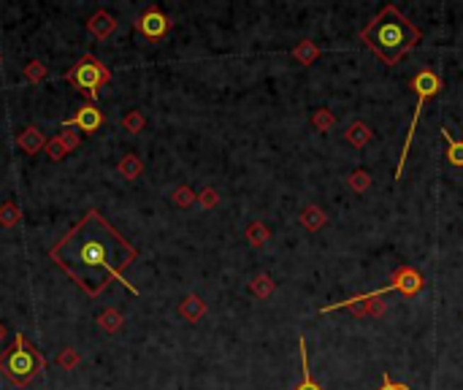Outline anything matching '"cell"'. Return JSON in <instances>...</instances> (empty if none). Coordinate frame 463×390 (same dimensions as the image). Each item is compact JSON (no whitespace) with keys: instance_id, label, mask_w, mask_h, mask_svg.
I'll return each mask as SVG.
<instances>
[{"instance_id":"obj_14","label":"cell","mask_w":463,"mask_h":390,"mask_svg":"<svg viewBox=\"0 0 463 390\" xmlns=\"http://www.w3.org/2000/svg\"><path fill=\"white\" fill-rule=\"evenodd\" d=\"M298 347H301V382L295 385L293 390H323L317 382H314V377H311V369H309V347H307V339L301 336L298 339Z\"/></svg>"},{"instance_id":"obj_26","label":"cell","mask_w":463,"mask_h":390,"mask_svg":"<svg viewBox=\"0 0 463 390\" xmlns=\"http://www.w3.org/2000/svg\"><path fill=\"white\" fill-rule=\"evenodd\" d=\"M171 198H173V204H176L179 209H187V206H193V201H198V195L193 193V187H187V184H179Z\"/></svg>"},{"instance_id":"obj_30","label":"cell","mask_w":463,"mask_h":390,"mask_svg":"<svg viewBox=\"0 0 463 390\" xmlns=\"http://www.w3.org/2000/svg\"><path fill=\"white\" fill-rule=\"evenodd\" d=\"M377 390H415V388H409V385H401V382H393L390 379V374H382V382H379V388Z\"/></svg>"},{"instance_id":"obj_16","label":"cell","mask_w":463,"mask_h":390,"mask_svg":"<svg viewBox=\"0 0 463 390\" xmlns=\"http://www.w3.org/2000/svg\"><path fill=\"white\" fill-rule=\"evenodd\" d=\"M439 133H442V138L447 141V163L455 165V168H463V141L461 138H455L447 128H442Z\"/></svg>"},{"instance_id":"obj_15","label":"cell","mask_w":463,"mask_h":390,"mask_svg":"<svg viewBox=\"0 0 463 390\" xmlns=\"http://www.w3.org/2000/svg\"><path fill=\"white\" fill-rule=\"evenodd\" d=\"M290 55H293V60H298L301 65H311V62L317 60V57H323L325 52L317 44H314V41H309V38H307V41H301V44L295 46Z\"/></svg>"},{"instance_id":"obj_21","label":"cell","mask_w":463,"mask_h":390,"mask_svg":"<svg viewBox=\"0 0 463 390\" xmlns=\"http://www.w3.org/2000/svg\"><path fill=\"white\" fill-rule=\"evenodd\" d=\"M274 279L268 277V274H258V277H252V282H249V290H252V296H258V299H268L271 293H274Z\"/></svg>"},{"instance_id":"obj_28","label":"cell","mask_w":463,"mask_h":390,"mask_svg":"<svg viewBox=\"0 0 463 390\" xmlns=\"http://www.w3.org/2000/svg\"><path fill=\"white\" fill-rule=\"evenodd\" d=\"M76 363H79V355H76V350H62L60 355H57V366H62V369H76Z\"/></svg>"},{"instance_id":"obj_11","label":"cell","mask_w":463,"mask_h":390,"mask_svg":"<svg viewBox=\"0 0 463 390\" xmlns=\"http://www.w3.org/2000/svg\"><path fill=\"white\" fill-rule=\"evenodd\" d=\"M16 144H19V150L25 152V155H38L41 150H47V138H44V133H41L38 128H33V125L16 135Z\"/></svg>"},{"instance_id":"obj_27","label":"cell","mask_w":463,"mask_h":390,"mask_svg":"<svg viewBox=\"0 0 463 390\" xmlns=\"http://www.w3.org/2000/svg\"><path fill=\"white\" fill-rule=\"evenodd\" d=\"M144 125H147V120H144V114H141L139 108H133L130 114H125L122 117V128L127 130V133H141Z\"/></svg>"},{"instance_id":"obj_4","label":"cell","mask_w":463,"mask_h":390,"mask_svg":"<svg viewBox=\"0 0 463 390\" xmlns=\"http://www.w3.org/2000/svg\"><path fill=\"white\" fill-rule=\"evenodd\" d=\"M423 285H425V279H423L420 271H415L412 266H401V269H396L393 279H390V285L379 287V290H371V293H363V296H353V299L339 301V303H328V306L320 309V315L336 312V309H355V306H363L366 301H377L379 296L390 293V290H399V293H404L406 299H412V296H417V293L423 290Z\"/></svg>"},{"instance_id":"obj_7","label":"cell","mask_w":463,"mask_h":390,"mask_svg":"<svg viewBox=\"0 0 463 390\" xmlns=\"http://www.w3.org/2000/svg\"><path fill=\"white\" fill-rule=\"evenodd\" d=\"M136 28H139V33L144 35V38L157 41V38H163V35L168 33V16L163 14L157 6H149V9L139 16Z\"/></svg>"},{"instance_id":"obj_24","label":"cell","mask_w":463,"mask_h":390,"mask_svg":"<svg viewBox=\"0 0 463 390\" xmlns=\"http://www.w3.org/2000/svg\"><path fill=\"white\" fill-rule=\"evenodd\" d=\"M19 217H22V211L16 206L14 201H6V204H0V225L3 228H11L19 223Z\"/></svg>"},{"instance_id":"obj_20","label":"cell","mask_w":463,"mask_h":390,"mask_svg":"<svg viewBox=\"0 0 463 390\" xmlns=\"http://www.w3.org/2000/svg\"><path fill=\"white\" fill-rule=\"evenodd\" d=\"M117 171L122 174L125 179L133 182V179H139V177H141V171H144V163H141L136 155H125L122 160L117 163Z\"/></svg>"},{"instance_id":"obj_13","label":"cell","mask_w":463,"mask_h":390,"mask_svg":"<svg viewBox=\"0 0 463 390\" xmlns=\"http://www.w3.org/2000/svg\"><path fill=\"white\" fill-rule=\"evenodd\" d=\"M179 315L185 317L187 323H198V320L206 315V303H203L201 296L190 293V296H185L182 303H179Z\"/></svg>"},{"instance_id":"obj_3","label":"cell","mask_w":463,"mask_h":390,"mask_svg":"<svg viewBox=\"0 0 463 390\" xmlns=\"http://www.w3.org/2000/svg\"><path fill=\"white\" fill-rule=\"evenodd\" d=\"M44 369V355L25 339V333H14V347L0 352V372L14 385H28L33 377Z\"/></svg>"},{"instance_id":"obj_5","label":"cell","mask_w":463,"mask_h":390,"mask_svg":"<svg viewBox=\"0 0 463 390\" xmlns=\"http://www.w3.org/2000/svg\"><path fill=\"white\" fill-rule=\"evenodd\" d=\"M412 87H415V92H417V108H415V117H412V125H409V133H406V141H404V150H401V155H399V165H396V171H393L396 182L404 177V163H406V157H409V147H412V135H415V128H417V122H420V111H423V106L428 104L436 92L442 90V79H439V74L431 71V68H423V71L412 79Z\"/></svg>"},{"instance_id":"obj_23","label":"cell","mask_w":463,"mask_h":390,"mask_svg":"<svg viewBox=\"0 0 463 390\" xmlns=\"http://www.w3.org/2000/svg\"><path fill=\"white\" fill-rule=\"evenodd\" d=\"M244 236H247V241L252 244V247H263L265 241L271 239V230L263 225V223H249Z\"/></svg>"},{"instance_id":"obj_17","label":"cell","mask_w":463,"mask_h":390,"mask_svg":"<svg viewBox=\"0 0 463 390\" xmlns=\"http://www.w3.org/2000/svg\"><path fill=\"white\" fill-rule=\"evenodd\" d=\"M98 325H101V330L103 333H108V336H114V333H120L125 325V317L117 312V309H106V312H101L98 315Z\"/></svg>"},{"instance_id":"obj_8","label":"cell","mask_w":463,"mask_h":390,"mask_svg":"<svg viewBox=\"0 0 463 390\" xmlns=\"http://www.w3.org/2000/svg\"><path fill=\"white\" fill-rule=\"evenodd\" d=\"M101 125H103V114H101V108H98L95 104H84V106H79V111L71 117V120L62 122V130H65V128H79V130H84L87 135H93Z\"/></svg>"},{"instance_id":"obj_9","label":"cell","mask_w":463,"mask_h":390,"mask_svg":"<svg viewBox=\"0 0 463 390\" xmlns=\"http://www.w3.org/2000/svg\"><path fill=\"white\" fill-rule=\"evenodd\" d=\"M87 30L93 33L98 41H106V38H111L117 33V19H114V14H108V11H95L87 19Z\"/></svg>"},{"instance_id":"obj_2","label":"cell","mask_w":463,"mask_h":390,"mask_svg":"<svg viewBox=\"0 0 463 390\" xmlns=\"http://www.w3.org/2000/svg\"><path fill=\"white\" fill-rule=\"evenodd\" d=\"M360 41L385 65H399V60H404L423 41V33L393 3H387L385 9L360 30Z\"/></svg>"},{"instance_id":"obj_12","label":"cell","mask_w":463,"mask_h":390,"mask_svg":"<svg viewBox=\"0 0 463 390\" xmlns=\"http://www.w3.org/2000/svg\"><path fill=\"white\" fill-rule=\"evenodd\" d=\"M371 138H374V130H371L366 122H360V120L350 122V125H347V130H344V141H347V144H353L355 150L369 147Z\"/></svg>"},{"instance_id":"obj_19","label":"cell","mask_w":463,"mask_h":390,"mask_svg":"<svg viewBox=\"0 0 463 390\" xmlns=\"http://www.w3.org/2000/svg\"><path fill=\"white\" fill-rule=\"evenodd\" d=\"M325 211L320 209V206H304V211H301V225L307 228V230H320V228L325 225Z\"/></svg>"},{"instance_id":"obj_32","label":"cell","mask_w":463,"mask_h":390,"mask_svg":"<svg viewBox=\"0 0 463 390\" xmlns=\"http://www.w3.org/2000/svg\"><path fill=\"white\" fill-rule=\"evenodd\" d=\"M0 62H3V57H0Z\"/></svg>"},{"instance_id":"obj_22","label":"cell","mask_w":463,"mask_h":390,"mask_svg":"<svg viewBox=\"0 0 463 390\" xmlns=\"http://www.w3.org/2000/svg\"><path fill=\"white\" fill-rule=\"evenodd\" d=\"M347 187L355 195H363L371 187V174L369 171H363V168H358V171H353V174L347 177Z\"/></svg>"},{"instance_id":"obj_18","label":"cell","mask_w":463,"mask_h":390,"mask_svg":"<svg viewBox=\"0 0 463 390\" xmlns=\"http://www.w3.org/2000/svg\"><path fill=\"white\" fill-rule=\"evenodd\" d=\"M309 122H311L314 130L328 133V130H333V125H336V114H333L331 108H314L311 117H309Z\"/></svg>"},{"instance_id":"obj_25","label":"cell","mask_w":463,"mask_h":390,"mask_svg":"<svg viewBox=\"0 0 463 390\" xmlns=\"http://www.w3.org/2000/svg\"><path fill=\"white\" fill-rule=\"evenodd\" d=\"M47 74H49V68L41 60H30L25 65V79H28L30 84H41V82L47 79Z\"/></svg>"},{"instance_id":"obj_29","label":"cell","mask_w":463,"mask_h":390,"mask_svg":"<svg viewBox=\"0 0 463 390\" xmlns=\"http://www.w3.org/2000/svg\"><path fill=\"white\" fill-rule=\"evenodd\" d=\"M198 201H201L203 209H215L217 204H219V195H217L215 187H206V190H203V193L198 195Z\"/></svg>"},{"instance_id":"obj_10","label":"cell","mask_w":463,"mask_h":390,"mask_svg":"<svg viewBox=\"0 0 463 390\" xmlns=\"http://www.w3.org/2000/svg\"><path fill=\"white\" fill-rule=\"evenodd\" d=\"M76 147H79V135L62 130L60 135H55L52 141H47V155L52 160H62L68 152H74Z\"/></svg>"},{"instance_id":"obj_6","label":"cell","mask_w":463,"mask_h":390,"mask_svg":"<svg viewBox=\"0 0 463 390\" xmlns=\"http://www.w3.org/2000/svg\"><path fill=\"white\" fill-rule=\"evenodd\" d=\"M65 79H68L79 92H84V95L90 98V104H95L101 87L111 82V71H108L106 65L98 60L95 55H84V57L65 74Z\"/></svg>"},{"instance_id":"obj_1","label":"cell","mask_w":463,"mask_h":390,"mask_svg":"<svg viewBox=\"0 0 463 390\" xmlns=\"http://www.w3.org/2000/svg\"><path fill=\"white\" fill-rule=\"evenodd\" d=\"M49 257L90 299H98L108 282H120L122 287H127V293L139 296V287L130 285L122 274L139 257V250L98 209L87 211L76 225L49 250Z\"/></svg>"},{"instance_id":"obj_31","label":"cell","mask_w":463,"mask_h":390,"mask_svg":"<svg viewBox=\"0 0 463 390\" xmlns=\"http://www.w3.org/2000/svg\"><path fill=\"white\" fill-rule=\"evenodd\" d=\"M3 339H6V325L0 323V342H3Z\"/></svg>"}]
</instances>
